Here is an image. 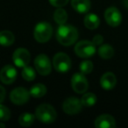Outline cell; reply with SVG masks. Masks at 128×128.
<instances>
[{"instance_id": "1", "label": "cell", "mask_w": 128, "mask_h": 128, "mask_svg": "<svg viewBox=\"0 0 128 128\" xmlns=\"http://www.w3.org/2000/svg\"><path fill=\"white\" fill-rule=\"evenodd\" d=\"M78 39V31L71 25H60L56 31V40L60 45L68 46Z\"/></svg>"}, {"instance_id": "2", "label": "cell", "mask_w": 128, "mask_h": 128, "mask_svg": "<svg viewBox=\"0 0 128 128\" xmlns=\"http://www.w3.org/2000/svg\"><path fill=\"white\" fill-rule=\"evenodd\" d=\"M56 110L48 104H42L39 105L35 110V117L39 121L45 124H51L56 119Z\"/></svg>"}, {"instance_id": "3", "label": "cell", "mask_w": 128, "mask_h": 128, "mask_svg": "<svg viewBox=\"0 0 128 128\" xmlns=\"http://www.w3.org/2000/svg\"><path fill=\"white\" fill-rule=\"evenodd\" d=\"M53 35V27L48 22H40L34 30V39L40 43H45L51 39Z\"/></svg>"}, {"instance_id": "4", "label": "cell", "mask_w": 128, "mask_h": 128, "mask_svg": "<svg viewBox=\"0 0 128 128\" xmlns=\"http://www.w3.org/2000/svg\"><path fill=\"white\" fill-rule=\"evenodd\" d=\"M75 53L81 58H90L96 53V45L90 40H81L75 46Z\"/></svg>"}, {"instance_id": "5", "label": "cell", "mask_w": 128, "mask_h": 128, "mask_svg": "<svg viewBox=\"0 0 128 128\" xmlns=\"http://www.w3.org/2000/svg\"><path fill=\"white\" fill-rule=\"evenodd\" d=\"M53 66L59 73H67L71 68V60L65 53H58L54 56Z\"/></svg>"}, {"instance_id": "6", "label": "cell", "mask_w": 128, "mask_h": 128, "mask_svg": "<svg viewBox=\"0 0 128 128\" xmlns=\"http://www.w3.org/2000/svg\"><path fill=\"white\" fill-rule=\"evenodd\" d=\"M34 67L41 76H48L51 73L52 65L49 58L44 54H39L34 60Z\"/></svg>"}, {"instance_id": "7", "label": "cell", "mask_w": 128, "mask_h": 128, "mask_svg": "<svg viewBox=\"0 0 128 128\" xmlns=\"http://www.w3.org/2000/svg\"><path fill=\"white\" fill-rule=\"evenodd\" d=\"M82 104L77 98H68L64 100L62 104V110L68 115H76L82 110Z\"/></svg>"}, {"instance_id": "8", "label": "cell", "mask_w": 128, "mask_h": 128, "mask_svg": "<svg viewBox=\"0 0 128 128\" xmlns=\"http://www.w3.org/2000/svg\"><path fill=\"white\" fill-rule=\"evenodd\" d=\"M71 86L77 94H84L89 88V82L84 74L76 73L71 78Z\"/></svg>"}, {"instance_id": "9", "label": "cell", "mask_w": 128, "mask_h": 128, "mask_svg": "<svg viewBox=\"0 0 128 128\" xmlns=\"http://www.w3.org/2000/svg\"><path fill=\"white\" fill-rule=\"evenodd\" d=\"M31 54L29 51L26 48H17L12 54V60L14 64L18 68H24L27 66L30 62Z\"/></svg>"}, {"instance_id": "10", "label": "cell", "mask_w": 128, "mask_h": 128, "mask_svg": "<svg viewBox=\"0 0 128 128\" xmlns=\"http://www.w3.org/2000/svg\"><path fill=\"white\" fill-rule=\"evenodd\" d=\"M30 96V93L29 91H27V90H26L23 87H18L11 91L10 99H11L12 103L21 105L28 102Z\"/></svg>"}, {"instance_id": "11", "label": "cell", "mask_w": 128, "mask_h": 128, "mask_svg": "<svg viewBox=\"0 0 128 128\" xmlns=\"http://www.w3.org/2000/svg\"><path fill=\"white\" fill-rule=\"evenodd\" d=\"M104 18L106 23L110 26H118L120 25L122 21V15L118 8L116 7H109L104 12Z\"/></svg>"}, {"instance_id": "12", "label": "cell", "mask_w": 128, "mask_h": 128, "mask_svg": "<svg viewBox=\"0 0 128 128\" xmlns=\"http://www.w3.org/2000/svg\"><path fill=\"white\" fill-rule=\"evenodd\" d=\"M17 78V70L12 65H6L0 71V80L4 84H12Z\"/></svg>"}, {"instance_id": "13", "label": "cell", "mask_w": 128, "mask_h": 128, "mask_svg": "<svg viewBox=\"0 0 128 128\" xmlns=\"http://www.w3.org/2000/svg\"><path fill=\"white\" fill-rule=\"evenodd\" d=\"M96 128H114L116 126L115 118L110 114H102L95 120Z\"/></svg>"}, {"instance_id": "14", "label": "cell", "mask_w": 128, "mask_h": 128, "mask_svg": "<svg viewBox=\"0 0 128 128\" xmlns=\"http://www.w3.org/2000/svg\"><path fill=\"white\" fill-rule=\"evenodd\" d=\"M116 84H117L116 76L112 72L104 73L100 79V85L104 90H112L116 86Z\"/></svg>"}, {"instance_id": "15", "label": "cell", "mask_w": 128, "mask_h": 128, "mask_svg": "<svg viewBox=\"0 0 128 128\" xmlns=\"http://www.w3.org/2000/svg\"><path fill=\"white\" fill-rule=\"evenodd\" d=\"M71 6L76 12L79 13H86L90 9V0H71Z\"/></svg>"}, {"instance_id": "16", "label": "cell", "mask_w": 128, "mask_h": 128, "mask_svg": "<svg viewBox=\"0 0 128 128\" xmlns=\"http://www.w3.org/2000/svg\"><path fill=\"white\" fill-rule=\"evenodd\" d=\"M84 26H85L88 29H90V30H94V29H96L99 26L100 20L98 17V15L94 14V13H90V14H87L84 17Z\"/></svg>"}, {"instance_id": "17", "label": "cell", "mask_w": 128, "mask_h": 128, "mask_svg": "<svg viewBox=\"0 0 128 128\" xmlns=\"http://www.w3.org/2000/svg\"><path fill=\"white\" fill-rule=\"evenodd\" d=\"M14 34L8 30H3L0 32V45L4 46H10L14 43Z\"/></svg>"}, {"instance_id": "18", "label": "cell", "mask_w": 128, "mask_h": 128, "mask_svg": "<svg viewBox=\"0 0 128 128\" xmlns=\"http://www.w3.org/2000/svg\"><path fill=\"white\" fill-rule=\"evenodd\" d=\"M98 54L102 59L108 60V59H110L114 55V49L109 44L100 45L99 48H98Z\"/></svg>"}, {"instance_id": "19", "label": "cell", "mask_w": 128, "mask_h": 128, "mask_svg": "<svg viewBox=\"0 0 128 128\" xmlns=\"http://www.w3.org/2000/svg\"><path fill=\"white\" fill-rule=\"evenodd\" d=\"M35 115L30 112H24L18 117V123L20 126H24V127H27V126H31L34 124V120H35Z\"/></svg>"}, {"instance_id": "20", "label": "cell", "mask_w": 128, "mask_h": 128, "mask_svg": "<svg viewBox=\"0 0 128 128\" xmlns=\"http://www.w3.org/2000/svg\"><path fill=\"white\" fill-rule=\"evenodd\" d=\"M30 95L35 98H39L45 96L46 93V87L42 84H37L35 85L32 86L29 91Z\"/></svg>"}, {"instance_id": "21", "label": "cell", "mask_w": 128, "mask_h": 128, "mask_svg": "<svg viewBox=\"0 0 128 128\" xmlns=\"http://www.w3.org/2000/svg\"><path fill=\"white\" fill-rule=\"evenodd\" d=\"M54 20L58 25H63L68 20V13L62 7H58L54 13Z\"/></svg>"}, {"instance_id": "22", "label": "cell", "mask_w": 128, "mask_h": 128, "mask_svg": "<svg viewBox=\"0 0 128 128\" xmlns=\"http://www.w3.org/2000/svg\"><path fill=\"white\" fill-rule=\"evenodd\" d=\"M81 102L82 104V106L91 107L96 103V96L94 93L85 92L84 94V96H82V98H81Z\"/></svg>"}, {"instance_id": "23", "label": "cell", "mask_w": 128, "mask_h": 128, "mask_svg": "<svg viewBox=\"0 0 128 128\" xmlns=\"http://www.w3.org/2000/svg\"><path fill=\"white\" fill-rule=\"evenodd\" d=\"M22 77L24 78V80L28 81V82H31V81H34L35 79L36 74L34 70L32 68V67H29L28 65L23 68V70H22L21 73Z\"/></svg>"}, {"instance_id": "24", "label": "cell", "mask_w": 128, "mask_h": 128, "mask_svg": "<svg viewBox=\"0 0 128 128\" xmlns=\"http://www.w3.org/2000/svg\"><path fill=\"white\" fill-rule=\"evenodd\" d=\"M93 70V63L89 60H84L80 64V72L84 75L90 74Z\"/></svg>"}, {"instance_id": "25", "label": "cell", "mask_w": 128, "mask_h": 128, "mask_svg": "<svg viewBox=\"0 0 128 128\" xmlns=\"http://www.w3.org/2000/svg\"><path fill=\"white\" fill-rule=\"evenodd\" d=\"M11 118V110L6 105L0 104V121L6 122L8 121Z\"/></svg>"}, {"instance_id": "26", "label": "cell", "mask_w": 128, "mask_h": 128, "mask_svg": "<svg viewBox=\"0 0 128 128\" xmlns=\"http://www.w3.org/2000/svg\"><path fill=\"white\" fill-rule=\"evenodd\" d=\"M49 3L54 7H63L68 3V0H49Z\"/></svg>"}, {"instance_id": "27", "label": "cell", "mask_w": 128, "mask_h": 128, "mask_svg": "<svg viewBox=\"0 0 128 128\" xmlns=\"http://www.w3.org/2000/svg\"><path fill=\"white\" fill-rule=\"evenodd\" d=\"M92 42L94 43L96 46H100V45H102L104 42L103 36L100 35V34H96V35H95L94 38H93V40H92Z\"/></svg>"}, {"instance_id": "28", "label": "cell", "mask_w": 128, "mask_h": 128, "mask_svg": "<svg viewBox=\"0 0 128 128\" xmlns=\"http://www.w3.org/2000/svg\"><path fill=\"white\" fill-rule=\"evenodd\" d=\"M6 91L3 86L0 85V104H2L4 102V98H6Z\"/></svg>"}, {"instance_id": "29", "label": "cell", "mask_w": 128, "mask_h": 128, "mask_svg": "<svg viewBox=\"0 0 128 128\" xmlns=\"http://www.w3.org/2000/svg\"><path fill=\"white\" fill-rule=\"evenodd\" d=\"M123 3H124V6L128 9V0H123Z\"/></svg>"}, {"instance_id": "30", "label": "cell", "mask_w": 128, "mask_h": 128, "mask_svg": "<svg viewBox=\"0 0 128 128\" xmlns=\"http://www.w3.org/2000/svg\"><path fill=\"white\" fill-rule=\"evenodd\" d=\"M4 126H4V124H3V123H0V127H3V128H4Z\"/></svg>"}]
</instances>
